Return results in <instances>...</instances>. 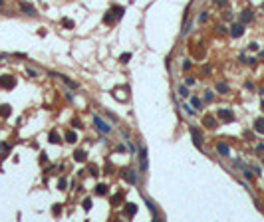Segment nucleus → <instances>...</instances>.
<instances>
[{"instance_id": "obj_34", "label": "nucleus", "mask_w": 264, "mask_h": 222, "mask_svg": "<svg viewBox=\"0 0 264 222\" xmlns=\"http://www.w3.org/2000/svg\"><path fill=\"white\" fill-rule=\"evenodd\" d=\"M66 184H68V183H66V178H60V181H58V189H60V190H64V189H66Z\"/></svg>"}, {"instance_id": "obj_41", "label": "nucleus", "mask_w": 264, "mask_h": 222, "mask_svg": "<svg viewBox=\"0 0 264 222\" xmlns=\"http://www.w3.org/2000/svg\"><path fill=\"white\" fill-rule=\"evenodd\" d=\"M191 62H189V59H185V64H183V70H189V67H191Z\"/></svg>"}, {"instance_id": "obj_27", "label": "nucleus", "mask_w": 264, "mask_h": 222, "mask_svg": "<svg viewBox=\"0 0 264 222\" xmlns=\"http://www.w3.org/2000/svg\"><path fill=\"white\" fill-rule=\"evenodd\" d=\"M121 196H123L121 192H115V194L111 196V204H119V202H121Z\"/></svg>"}, {"instance_id": "obj_29", "label": "nucleus", "mask_w": 264, "mask_h": 222, "mask_svg": "<svg viewBox=\"0 0 264 222\" xmlns=\"http://www.w3.org/2000/svg\"><path fill=\"white\" fill-rule=\"evenodd\" d=\"M183 109H185V113H187V115H195V109H193V107H191L189 103H185V105H183Z\"/></svg>"}, {"instance_id": "obj_12", "label": "nucleus", "mask_w": 264, "mask_h": 222, "mask_svg": "<svg viewBox=\"0 0 264 222\" xmlns=\"http://www.w3.org/2000/svg\"><path fill=\"white\" fill-rule=\"evenodd\" d=\"M86 159H87L86 151H81V149L73 151V161H76V163H86Z\"/></svg>"}, {"instance_id": "obj_47", "label": "nucleus", "mask_w": 264, "mask_h": 222, "mask_svg": "<svg viewBox=\"0 0 264 222\" xmlns=\"http://www.w3.org/2000/svg\"><path fill=\"white\" fill-rule=\"evenodd\" d=\"M256 151H264V143H260V145H258V147H256Z\"/></svg>"}, {"instance_id": "obj_51", "label": "nucleus", "mask_w": 264, "mask_h": 222, "mask_svg": "<svg viewBox=\"0 0 264 222\" xmlns=\"http://www.w3.org/2000/svg\"><path fill=\"white\" fill-rule=\"evenodd\" d=\"M262 163H264V159H262Z\"/></svg>"}, {"instance_id": "obj_10", "label": "nucleus", "mask_w": 264, "mask_h": 222, "mask_svg": "<svg viewBox=\"0 0 264 222\" xmlns=\"http://www.w3.org/2000/svg\"><path fill=\"white\" fill-rule=\"evenodd\" d=\"M20 10H22L24 14H28V16H36V8H34L32 4L24 2V0H20Z\"/></svg>"}, {"instance_id": "obj_44", "label": "nucleus", "mask_w": 264, "mask_h": 222, "mask_svg": "<svg viewBox=\"0 0 264 222\" xmlns=\"http://www.w3.org/2000/svg\"><path fill=\"white\" fill-rule=\"evenodd\" d=\"M193 83H195V79H193V78H187V81H185V85H193Z\"/></svg>"}, {"instance_id": "obj_26", "label": "nucleus", "mask_w": 264, "mask_h": 222, "mask_svg": "<svg viewBox=\"0 0 264 222\" xmlns=\"http://www.w3.org/2000/svg\"><path fill=\"white\" fill-rule=\"evenodd\" d=\"M179 95H181V97H189V89H187V85H181V87H179Z\"/></svg>"}, {"instance_id": "obj_38", "label": "nucleus", "mask_w": 264, "mask_h": 222, "mask_svg": "<svg viewBox=\"0 0 264 222\" xmlns=\"http://www.w3.org/2000/svg\"><path fill=\"white\" fill-rule=\"evenodd\" d=\"M207 20H209V14L207 12H203L201 16H199V22H207Z\"/></svg>"}, {"instance_id": "obj_5", "label": "nucleus", "mask_w": 264, "mask_h": 222, "mask_svg": "<svg viewBox=\"0 0 264 222\" xmlns=\"http://www.w3.org/2000/svg\"><path fill=\"white\" fill-rule=\"evenodd\" d=\"M50 75H54V78H58V79H62L64 83L68 85V87H72V89H78L79 85H78V81H73V79H70L68 75H64V73H56V72H50Z\"/></svg>"}, {"instance_id": "obj_1", "label": "nucleus", "mask_w": 264, "mask_h": 222, "mask_svg": "<svg viewBox=\"0 0 264 222\" xmlns=\"http://www.w3.org/2000/svg\"><path fill=\"white\" fill-rule=\"evenodd\" d=\"M93 127L99 131V133H103V135H107V133H111V125H107L103 119L99 117V115H93Z\"/></svg>"}, {"instance_id": "obj_2", "label": "nucleus", "mask_w": 264, "mask_h": 222, "mask_svg": "<svg viewBox=\"0 0 264 222\" xmlns=\"http://www.w3.org/2000/svg\"><path fill=\"white\" fill-rule=\"evenodd\" d=\"M139 167H141V173H145L149 169V159H147V149L143 145H139Z\"/></svg>"}, {"instance_id": "obj_40", "label": "nucleus", "mask_w": 264, "mask_h": 222, "mask_svg": "<svg viewBox=\"0 0 264 222\" xmlns=\"http://www.w3.org/2000/svg\"><path fill=\"white\" fill-rule=\"evenodd\" d=\"M62 24H64V26H66V28H73V22H72V20H64Z\"/></svg>"}, {"instance_id": "obj_8", "label": "nucleus", "mask_w": 264, "mask_h": 222, "mask_svg": "<svg viewBox=\"0 0 264 222\" xmlns=\"http://www.w3.org/2000/svg\"><path fill=\"white\" fill-rule=\"evenodd\" d=\"M14 85H16V79L12 75H2L0 78V87L2 89H14Z\"/></svg>"}, {"instance_id": "obj_35", "label": "nucleus", "mask_w": 264, "mask_h": 222, "mask_svg": "<svg viewBox=\"0 0 264 222\" xmlns=\"http://www.w3.org/2000/svg\"><path fill=\"white\" fill-rule=\"evenodd\" d=\"M73 127H76V129H84V125H81V121H79V119H73Z\"/></svg>"}, {"instance_id": "obj_33", "label": "nucleus", "mask_w": 264, "mask_h": 222, "mask_svg": "<svg viewBox=\"0 0 264 222\" xmlns=\"http://www.w3.org/2000/svg\"><path fill=\"white\" fill-rule=\"evenodd\" d=\"M89 175H93V176H97V175H99V169L95 167V165H92V167H89Z\"/></svg>"}, {"instance_id": "obj_36", "label": "nucleus", "mask_w": 264, "mask_h": 222, "mask_svg": "<svg viewBox=\"0 0 264 222\" xmlns=\"http://www.w3.org/2000/svg\"><path fill=\"white\" fill-rule=\"evenodd\" d=\"M252 173H254V175H262V169H260V167H258V165H254V167H252Z\"/></svg>"}, {"instance_id": "obj_18", "label": "nucleus", "mask_w": 264, "mask_h": 222, "mask_svg": "<svg viewBox=\"0 0 264 222\" xmlns=\"http://www.w3.org/2000/svg\"><path fill=\"white\" fill-rule=\"evenodd\" d=\"M66 141H68V143H76V141H78L76 131H66Z\"/></svg>"}, {"instance_id": "obj_37", "label": "nucleus", "mask_w": 264, "mask_h": 222, "mask_svg": "<svg viewBox=\"0 0 264 222\" xmlns=\"http://www.w3.org/2000/svg\"><path fill=\"white\" fill-rule=\"evenodd\" d=\"M89 208H92V200L86 198V200H84V210H89Z\"/></svg>"}, {"instance_id": "obj_17", "label": "nucleus", "mask_w": 264, "mask_h": 222, "mask_svg": "<svg viewBox=\"0 0 264 222\" xmlns=\"http://www.w3.org/2000/svg\"><path fill=\"white\" fill-rule=\"evenodd\" d=\"M115 18H117V16L113 14V10H107V14L103 16V22H105V24H113V22H115Z\"/></svg>"}, {"instance_id": "obj_13", "label": "nucleus", "mask_w": 264, "mask_h": 222, "mask_svg": "<svg viewBox=\"0 0 264 222\" xmlns=\"http://www.w3.org/2000/svg\"><path fill=\"white\" fill-rule=\"evenodd\" d=\"M254 131H256L258 135H264V117L254 119Z\"/></svg>"}, {"instance_id": "obj_22", "label": "nucleus", "mask_w": 264, "mask_h": 222, "mask_svg": "<svg viewBox=\"0 0 264 222\" xmlns=\"http://www.w3.org/2000/svg\"><path fill=\"white\" fill-rule=\"evenodd\" d=\"M50 143H54V145H58L60 143V135H58V131H50Z\"/></svg>"}, {"instance_id": "obj_20", "label": "nucleus", "mask_w": 264, "mask_h": 222, "mask_svg": "<svg viewBox=\"0 0 264 222\" xmlns=\"http://www.w3.org/2000/svg\"><path fill=\"white\" fill-rule=\"evenodd\" d=\"M111 10H113V14H115L117 18H121V16L125 14V8H123V6H117V4H115V6H111Z\"/></svg>"}, {"instance_id": "obj_16", "label": "nucleus", "mask_w": 264, "mask_h": 222, "mask_svg": "<svg viewBox=\"0 0 264 222\" xmlns=\"http://www.w3.org/2000/svg\"><path fill=\"white\" fill-rule=\"evenodd\" d=\"M217 91L223 93V95H226V93L231 91V87H228V83H225V81H218L217 83Z\"/></svg>"}, {"instance_id": "obj_25", "label": "nucleus", "mask_w": 264, "mask_h": 222, "mask_svg": "<svg viewBox=\"0 0 264 222\" xmlns=\"http://www.w3.org/2000/svg\"><path fill=\"white\" fill-rule=\"evenodd\" d=\"M129 59H131V54H129V52H125V54H121V56H119V62H121V64H127Z\"/></svg>"}, {"instance_id": "obj_3", "label": "nucleus", "mask_w": 264, "mask_h": 222, "mask_svg": "<svg viewBox=\"0 0 264 222\" xmlns=\"http://www.w3.org/2000/svg\"><path fill=\"white\" fill-rule=\"evenodd\" d=\"M217 117L220 119V121H225V123H232V121H234V113H232L231 109H226V107H223V109H218L217 111Z\"/></svg>"}, {"instance_id": "obj_32", "label": "nucleus", "mask_w": 264, "mask_h": 222, "mask_svg": "<svg viewBox=\"0 0 264 222\" xmlns=\"http://www.w3.org/2000/svg\"><path fill=\"white\" fill-rule=\"evenodd\" d=\"M215 4L220 6V8H226V6H228V0H215Z\"/></svg>"}, {"instance_id": "obj_9", "label": "nucleus", "mask_w": 264, "mask_h": 222, "mask_svg": "<svg viewBox=\"0 0 264 222\" xmlns=\"http://www.w3.org/2000/svg\"><path fill=\"white\" fill-rule=\"evenodd\" d=\"M252 20H254V12H252L250 8H246V10H242V12H240V20H238V22H242V24H250Z\"/></svg>"}, {"instance_id": "obj_42", "label": "nucleus", "mask_w": 264, "mask_h": 222, "mask_svg": "<svg viewBox=\"0 0 264 222\" xmlns=\"http://www.w3.org/2000/svg\"><path fill=\"white\" fill-rule=\"evenodd\" d=\"M217 32H218V34H226V28H225V26H218Z\"/></svg>"}, {"instance_id": "obj_50", "label": "nucleus", "mask_w": 264, "mask_h": 222, "mask_svg": "<svg viewBox=\"0 0 264 222\" xmlns=\"http://www.w3.org/2000/svg\"><path fill=\"white\" fill-rule=\"evenodd\" d=\"M260 8H262V10H264V2H262V6H260Z\"/></svg>"}, {"instance_id": "obj_39", "label": "nucleus", "mask_w": 264, "mask_h": 222, "mask_svg": "<svg viewBox=\"0 0 264 222\" xmlns=\"http://www.w3.org/2000/svg\"><path fill=\"white\" fill-rule=\"evenodd\" d=\"M248 50H250V52H256V50H258V44H256V42L248 44Z\"/></svg>"}, {"instance_id": "obj_6", "label": "nucleus", "mask_w": 264, "mask_h": 222, "mask_svg": "<svg viewBox=\"0 0 264 222\" xmlns=\"http://www.w3.org/2000/svg\"><path fill=\"white\" fill-rule=\"evenodd\" d=\"M231 36L232 38H242L244 36V24L242 22H234L231 26Z\"/></svg>"}, {"instance_id": "obj_7", "label": "nucleus", "mask_w": 264, "mask_h": 222, "mask_svg": "<svg viewBox=\"0 0 264 222\" xmlns=\"http://www.w3.org/2000/svg\"><path fill=\"white\" fill-rule=\"evenodd\" d=\"M191 135H193V143H195V147H197V149H203V133H201V129L191 127Z\"/></svg>"}, {"instance_id": "obj_11", "label": "nucleus", "mask_w": 264, "mask_h": 222, "mask_svg": "<svg viewBox=\"0 0 264 222\" xmlns=\"http://www.w3.org/2000/svg\"><path fill=\"white\" fill-rule=\"evenodd\" d=\"M203 125H205V127H209V129H217V127H218L217 119L211 117V115H205V117H203Z\"/></svg>"}, {"instance_id": "obj_4", "label": "nucleus", "mask_w": 264, "mask_h": 222, "mask_svg": "<svg viewBox=\"0 0 264 222\" xmlns=\"http://www.w3.org/2000/svg\"><path fill=\"white\" fill-rule=\"evenodd\" d=\"M121 178L127 181L129 184H137V181H139L137 173H135L133 169H123V170H121Z\"/></svg>"}, {"instance_id": "obj_46", "label": "nucleus", "mask_w": 264, "mask_h": 222, "mask_svg": "<svg viewBox=\"0 0 264 222\" xmlns=\"http://www.w3.org/2000/svg\"><path fill=\"white\" fill-rule=\"evenodd\" d=\"M244 87H246V89H254V85H252L250 81H246V83H244Z\"/></svg>"}, {"instance_id": "obj_19", "label": "nucleus", "mask_w": 264, "mask_h": 222, "mask_svg": "<svg viewBox=\"0 0 264 222\" xmlns=\"http://www.w3.org/2000/svg\"><path fill=\"white\" fill-rule=\"evenodd\" d=\"M95 194H99V196H103V194H107V186L103 183H99L97 186H95Z\"/></svg>"}, {"instance_id": "obj_23", "label": "nucleus", "mask_w": 264, "mask_h": 222, "mask_svg": "<svg viewBox=\"0 0 264 222\" xmlns=\"http://www.w3.org/2000/svg\"><path fill=\"white\" fill-rule=\"evenodd\" d=\"M145 204H147V208L151 210V214L157 218V210H155V204H153V200H149V198H145Z\"/></svg>"}, {"instance_id": "obj_21", "label": "nucleus", "mask_w": 264, "mask_h": 222, "mask_svg": "<svg viewBox=\"0 0 264 222\" xmlns=\"http://www.w3.org/2000/svg\"><path fill=\"white\" fill-rule=\"evenodd\" d=\"M10 109H12V107H10L8 103L0 105V115H2V117H8V115H10Z\"/></svg>"}, {"instance_id": "obj_28", "label": "nucleus", "mask_w": 264, "mask_h": 222, "mask_svg": "<svg viewBox=\"0 0 264 222\" xmlns=\"http://www.w3.org/2000/svg\"><path fill=\"white\" fill-rule=\"evenodd\" d=\"M244 178H246V181H252V178H254V173H252V169H246V167H244Z\"/></svg>"}, {"instance_id": "obj_24", "label": "nucleus", "mask_w": 264, "mask_h": 222, "mask_svg": "<svg viewBox=\"0 0 264 222\" xmlns=\"http://www.w3.org/2000/svg\"><path fill=\"white\" fill-rule=\"evenodd\" d=\"M191 103L195 105V109H203V101L199 97H191Z\"/></svg>"}, {"instance_id": "obj_14", "label": "nucleus", "mask_w": 264, "mask_h": 222, "mask_svg": "<svg viewBox=\"0 0 264 222\" xmlns=\"http://www.w3.org/2000/svg\"><path fill=\"white\" fill-rule=\"evenodd\" d=\"M217 151H218V155H223V157H228V155H231V147L225 145V143H218L217 145Z\"/></svg>"}, {"instance_id": "obj_43", "label": "nucleus", "mask_w": 264, "mask_h": 222, "mask_svg": "<svg viewBox=\"0 0 264 222\" xmlns=\"http://www.w3.org/2000/svg\"><path fill=\"white\" fill-rule=\"evenodd\" d=\"M28 75H32V78H36L38 73H36V70H30V67H28Z\"/></svg>"}, {"instance_id": "obj_45", "label": "nucleus", "mask_w": 264, "mask_h": 222, "mask_svg": "<svg viewBox=\"0 0 264 222\" xmlns=\"http://www.w3.org/2000/svg\"><path fill=\"white\" fill-rule=\"evenodd\" d=\"M40 161H42V163H44V161H48V155H46V153H42V155H40Z\"/></svg>"}, {"instance_id": "obj_49", "label": "nucleus", "mask_w": 264, "mask_h": 222, "mask_svg": "<svg viewBox=\"0 0 264 222\" xmlns=\"http://www.w3.org/2000/svg\"><path fill=\"white\" fill-rule=\"evenodd\" d=\"M262 109H264V99H262Z\"/></svg>"}, {"instance_id": "obj_48", "label": "nucleus", "mask_w": 264, "mask_h": 222, "mask_svg": "<svg viewBox=\"0 0 264 222\" xmlns=\"http://www.w3.org/2000/svg\"><path fill=\"white\" fill-rule=\"evenodd\" d=\"M2 4H4V0H0V6H2Z\"/></svg>"}, {"instance_id": "obj_31", "label": "nucleus", "mask_w": 264, "mask_h": 222, "mask_svg": "<svg viewBox=\"0 0 264 222\" xmlns=\"http://www.w3.org/2000/svg\"><path fill=\"white\" fill-rule=\"evenodd\" d=\"M212 99H215V93H212V91H207V93H205V101H207V103H211Z\"/></svg>"}, {"instance_id": "obj_30", "label": "nucleus", "mask_w": 264, "mask_h": 222, "mask_svg": "<svg viewBox=\"0 0 264 222\" xmlns=\"http://www.w3.org/2000/svg\"><path fill=\"white\" fill-rule=\"evenodd\" d=\"M60 212H62V204H54V206H52V214L58 216Z\"/></svg>"}, {"instance_id": "obj_15", "label": "nucleus", "mask_w": 264, "mask_h": 222, "mask_svg": "<svg viewBox=\"0 0 264 222\" xmlns=\"http://www.w3.org/2000/svg\"><path fill=\"white\" fill-rule=\"evenodd\" d=\"M135 212H137V204L127 202V204H125V214L129 216V218H133V216H135Z\"/></svg>"}]
</instances>
